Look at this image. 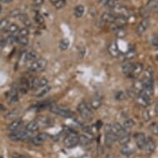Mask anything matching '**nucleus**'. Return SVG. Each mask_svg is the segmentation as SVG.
<instances>
[{"label": "nucleus", "mask_w": 158, "mask_h": 158, "mask_svg": "<svg viewBox=\"0 0 158 158\" xmlns=\"http://www.w3.org/2000/svg\"><path fill=\"white\" fill-rule=\"evenodd\" d=\"M134 138H135L137 146L139 149H144V146H145L146 142V135L143 133H137L135 135Z\"/></svg>", "instance_id": "nucleus-10"}, {"label": "nucleus", "mask_w": 158, "mask_h": 158, "mask_svg": "<svg viewBox=\"0 0 158 158\" xmlns=\"http://www.w3.org/2000/svg\"><path fill=\"white\" fill-rule=\"evenodd\" d=\"M134 125H135V122H134L133 119H127L126 121H124L123 127L126 130H128V129H130V128H132V127H133Z\"/></svg>", "instance_id": "nucleus-34"}, {"label": "nucleus", "mask_w": 158, "mask_h": 158, "mask_svg": "<svg viewBox=\"0 0 158 158\" xmlns=\"http://www.w3.org/2000/svg\"><path fill=\"white\" fill-rule=\"evenodd\" d=\"M109 52L112 56L117 57L119 55V50H118V44L116 41H112L109 46Z\"/></svg>", "instance_id": "nucleus-16"}, {"label": "nucleus", "mask_w": 158, "mask_h": 158, "mask_svg": "<svg viewBox=\"0 0 158 158\" xmlns=\"http://www.w3.org/2000/svg\"><path fill=\"white\" fill-rule=\"evenodd\" d=\"M143 71V65L141 64V63H137L134 65V68L133 71L131 74V76L133 78H137L139 76L140 74H142V72Z\"/></svg>", "instance_id": "nucleus-18"}, {"label": "nucleus", "mask_w": 158, "mask_h": 158, "mask_svg": "<svg viewBox=\"0 0 158 158\" xmlns=\"http://www.w3.org/2000/svg\"><path fill=\"white\" fill-rule=\"evenodd\" d=\"M116 18V16L110 12H104L101 16V19L103 22H109V23H114Z\"/></svg>", "instance_id": "nucleus-19"}, {"label": "nucleus", "mask_w": 158, "mask_h": 158, "mask_svg": "<svg viewBox=\"0 0 158 158\" xmlns=\"http://www.w3.org/2000/svg\"><path fill=\"white\" fill-rule=\"evenodd\" d=\"M22 124V119H15V120H13V121L8 125V131H10L11 133H13V132H15V131L18 130L19 127H21Z\"/></svg>", "instance_id": "nucleus-17"}, {"label": "nucleus", "mask_w": 158, "mask_h": 158, "mask_svg": "<svg viewBox=\"0 0 158 158\" xmlns=\"http://www.w3.org/2000/svg\"><path fill=\"white\" fill-rule=\"evenodd\" d=\"M22 14L21 12V10L18 9V8H15V9L11 10L9 12H8V16L10 18H17V17H19V16Z\"/></svg>", "instance_id": "nucleus-37"}, {"label": "nucleus", "mask_w": 158, "mask_h": 158, "mask_svg": "<svg viewBox=\"0 0 158 158\" xmlns=\"http://www.w3.org/2000/svg\"><path fill=\"white\" fill-rule=\"evenodd\" d=\"M69 46H70V41L67 38H63L61 40L59 44L60 49L61 51H65V50L68 49Z\"/></svg>", "instance_id": "nucleus-29"}, {"label": "nucleus", "mask_w": 158, "mask_h": 158, "mask_svg": "<svg viewBox=\"0 0 158 158\" xmlns=\"http://www.w3.org/2000/svg\"><path fill=\"white\" fill-rule=\"evenodd\" d=\"M113 8V11L115 14H117L118 16H123V17H128L130 15L129 10L127 9L126 7L122 6V5H115Z\"/></svg>", "instance_id": "nucleus-11"}, {"label": "nucleus", "mask_w": 158, "mask_h": 158, "mask_svg": "<svg viewBox=\"0 0 158 158\" xmlns=\"http://www.w3.org/2000/svg\"><path fill=\"white\" fill-rule=\"evenodd\" d=\"M18 42L19 44H21L22 46H26L28 44V37H18Z\"/></svg>", "instance_id": "nucleus-44"}, {"label": "nucleus", "mask_w": 158, "mask_h": 158, "mask_svg": "<svg viewBox=\"0 0 158 158\" xmlns=\"http://www.w3.org/2000/svg\"><path fill=\"white\" fill-rule=\"evenodd\" d=\"M152 44L154 47H158V34L154 35L152 38Z\"/></svg>", "instance_id": "nucleus-48"}, {"label": "nucleus", "mask_w": 158, "mask_h": 158, "mask_svg": "<svg viewBox=\"0 0 158 158\" xmlns=\"http://www.w3.org/2000/svg\"><path fill=\"white\" fill-rule=\"evenodd\" d=\"M130 139L131 135L128 133H125L124 135H123V136L118 137V143H119V144L122 145V146H127V143L130 142Z\"/></svg>", "instance_id": "nucleus-24"}, {"label": "nucleus", "mask_w": 158, "mask_h": 158, "mask_svg": "<svg viewBox=\"0 0 158 158\" xmlns=\"http://www.w3.org/2000/svg\"><path fill=\"white\" fill-rule=\"evenodd\" d=\"M77 110L81 117L84 119H90L93 117V112L90 108V106L87 104V103H80L77 107Z\"/></svg>", "instance_id": "nucleus-1"}, {"label": "nucleus", "mask_w": 158, "mask_h": 158, "mask_svg": "<svg viewBox=\"0 0 158 158\" xmlns=\"http://www.w3.org/2000/svg\"><path fill=\"white\" fill-rule=\"evenodd\" d=\"M15 41H18V37H14V36H10L6 39V42L7 43L12 44L14 43Z\"/></svg>", "instance_id": "nucleus-47"}, {"label": "nucleus", "mask_w": 158, "mask_h": 158, "mask_svg": "<svg viewBox=\"0 0 158 158\" xmlns=\"http://www.w3.org/2000/svg\"><path fill=\"white\" fill-rule=\"evenodd\" d=\"M47 60L45 59H37V61H35L31 63V65H29L28 70L31 72H40L44 71L45 69L47 68Z\"/></svg>", "instance_id": "nucleus-2"}, {"label": "nucleus", "mask_w": 158, "mask_h": 158, "mask_svg": "<svg viewBox=\"0 0 158 158\" xmlns=\"http://www.w3.org/2000/svg\"><path fill=\"white\" fill-rule=\"evenodd\" d=\"M19 35H20V37H28V36L29 35V31H28V28H22V29H20V31H19Z\"/></svg>", "instance_id": "nucleus-45"}, {"label": "nucleus", "mask_w": 158, "mask_h": 158, "mask_svg": "<svg viewBox=\"0 0 158 158\" xmlns=\"http://www.w3.org/2000/svg\"><path fill=\"white\" fill-rule=\"evenodd\" d=\"M47 137H48V134L46 133H41L31 139V143L35 146H40L47 141Z\"/></svg>", "instance_id": "nucleus-9"}, {"label": "nucleus", "mask_w": 158, "mask_h": 158, "mask_svg": "<svg viewBox=\"0 0 158 158\" xmlns=\"http://www.w3.org/2000/svg\"><path fill=\"white\" fill-rule=\"evenodd\" d=\"M118 140V137L112 132H107L105 133V137H104V144L108 147H111L113 144Z\"/></svg>", "instance_id": "nucleus-8"}, {"label": "nucleus", "mask_w": 158, "mask_h": 158, "mask_svg": "<svg viewBox=\"0 0 158 158\" xmlns=\"http://www.w3.org/2000/svg\"><path fill=\"white\" fill-rule=\"evenodd\" d=\"M19 19H20V21L22 22H25L28 18V16L27 15V14H23V13H22L21 15L19 16Z\"/></svg>", "instance_id": "nucleus-49"}, {"label": "nucleus", "mask_w": 158, "mask_h": 158, "mask_svg": "<svg viewBox=\"0 0 158 158\" xmlns=\"http://www.w3.org/2000/svg\"><path fill=\"white\" fill-rule=\"evenodd\" d=\"M127 23V18L123 16H117L115 18L114 22L113 24L114 25L116 28H123L125 25Z\"/></svg>", "instance_id": "nucleus-14"}, {"label": "nucleus", "mask_w": 158, "mask_h": 158, "mask_svg": "<svg viewBox=\"0 0 158 158\" xmlns=\"http://www.w3.org/2000/svg\"><path fill=\"white\" fill-rule=\"evenodd\" d=\"M84 12V8L83 5H78V6L75 7L74 11V14L76 18H81Z\"/></svg>", "instance_id": "nucleus-26"}, {"label": "nucleus", "mask_w": 158, "mask_h": 158, "mask_svg": "<svg viewBox=\"0 0 158 158\" xmlns=\"http://www.w3.org/2000/svg\"><path fill=\"white\" fill-rule=\"evenodd\" d=\"M1 10H2V5H1V3H0V12H1Z\"/></svg>", "instance_id": "nucleus-60"}, {"label": "nucleus", "mask_w": 158, "mask_h": 158, "mask_svg": "<svg viewBox=\"0 0 158 158\" xmlns=\"http://www.w3.org/2000/svg\"><path fill=\"white\" fill-rule=\"evenodd\" d=\"M6 41L4 40H0V51L4 48V47L6 46Z\"/></svg>", "instance_id": "nucleus-52"}, {"label": "nucleus", "mask_w": 158, "mask_h": 158, "mask_svg": "<svg viewBox=\"0 0 158 158\" xmlns=\"http://www.w3.org/2000/svg\"><path fill=\"white\" fill-rule=\"evenodd\" d=\"M8 26H9V21L8 19H2L0 21V30L1 31L6 30Z\"/></svg>", "instance_id": "nucleus-38"}, {"label": "nucleus", "mask_w": 158, "mask_h": 158, "mask_svg": "<svg viewBox=\"0 0 158 158\" xmlns=\"http://www.w3.org/2000/svg\"><path fill=\"white\" fill-rule=\"evenodd\" d=\"M51 111L52 112L53 114L64 118H71L72 116H74V113L71 111L70 109L60 107V106H53L51 109Z\"/></svg>", "instance_id": "nucleus-4"}, {"label": "nucleus", "mask_w": 158, "mask_h": 158, "mask_svg": "<svg viewBox=\"0 0 158 158\" xmlns=\"http://www.w3.org/2000/svg\"><path fill=\"white\" fill-rule=\"evenodd\" d=\"M143 118L144 121H149L150 120V118H151V116H150V114H149V112L146 110V109H144L143 111Z\"/></svg>", "instance_id": "nucleus-46"}, {"label": "nucleus", "mask_w": 158, "mask_h": 158, "mask_svg": "<svg viewBox=\"0 0 158 158\" xmlns=\"http://www.w3.org/2000/svg\"><path fill=\"white\" fill-rule=\"evenodd\" d=\"M157 58H158V57H157ZM157 60H158V59H157Z\"/></svg>", "instance_id": "nucleus-61"}, {"label": "nucleus", "mask_w": 158, "mask_h": 158, "mask_svg": "<svg viewBox=\"0 0 158 158\" xmlns=\"http://www.w3.org/2000/svg\"><path fill=\"white\" fill-rule=\"evenodd\" d=\"M29 137V132L28 130L15 131L9 135V138L12 141H22Z\"/></svg>", "instance_id": "nucleus-5"}, {"label": "nucleus", "mask_w": 158, "mask_h": 158, "mask_svg": "<svg viewBox=\"0 0 158 158\" xmlns=\"http://www.w3.org/2000/svg\"><path fill=\"white\" fill-rule=\"evenodd\" d=\"M109 129L108 132H112V133H114L116 134L118 137L123 136V135H124V134L127 133V130H126L122 125L118 123L112 124V125H109Z\"/></svg>", "instance_id": "nucleus-6"}, {"label": "nucleus", "mask_w": 158, "mask_h": 158, "mask_svg": "<svg viewBox=\"0 0 158 158\" xmlns=\"http://www.w3.org/2000/svg\"><path fill=\"white\" fill-rule=\"evenodd\" d=\"M149 27V19H143L142 22H140L137 28L136 29L137 34L138 36H142V35L146 31V29Z\"/></svg>", "instance_id": "nucleus-13"}, {"label": "nucleus", "mask_w": 158, "mask_h": 158, "mask_svg": "<svg viewBox=\"0 0 158 158\" xmlns=\"http://www.w3.org/2000/svg\"><path fill=\"white\" fill-rule=\"evenodd\" d=\"M135 56H136V51L134 49H129L125 54V58L128 61V60L133 59Z\"/></svg>", "instance_id": "nucleus-35"}, {"label": "nucleus", "mask_w": 158, "mask_h": 158, "mask_svg": "<svg viewBox=\"0 0 158 158\" xmlns=\"http://www.w3.org/2000/svg\"><path fill=\"white\" fill-rule=\"evenodd\" d=\"M12 0H0V2L1 3H9L12 2Z\"/></svg>", "instance_id": "nucleus-54"}, {"label": "nucleus", "mask_w": 158, "mask_h": 158, "mask_svg": "<svg viewBox=\"0 0 158 158\" xmlns=\"http://www.w3.org/2000/svg\"><path fill=\"white\" fill-rule=\"evenodd\" d=\"M102 104V101H101V99L98 98V97H95V98H94L92 99V101H91V104H90V105H91V108H93L94 109H98L99 108H100V106Z\"/></svg>", "instance_id": "nucleus-28"}, {"label": "nucleus", "mask_w": 158, "mask_h": 158, "mask_svg": "<svg viewBox=\"0 0 158 158\" xmlns=\"http://www.w3.org/2000/svg\"><path fill=\"white\" fill-rule=\"evenodd\" d=\"M37 54L35 51H30V52H28L26 55H25V60L26 61H31L33 62L35 61H37Z\"/></svg>", "instance_id": "nucleus-31"}, {"label": "nucleus", "mask_w": 158, "mask_h": 158, "mask_svg": "<svg viewBox=\"0 0 158 158\" xmlns=\"http://www.w3.org/2000/svg\"><path fill=\"white\" fill-rule=\"evenodd\" d=\"M18 30V26L17 24H14V23L9 25L6 29V31L9 33H15Z\"/></svg>", "instance_id": "nucleus-39"}, {"label": "nucleus", "mask_w": 158, "mask_h": 158, "mask_svg": "<svg viewBox=\"0 0 158 158\" xmlns=\"http://www.w3.org/2000/svg\"><path fill=\"white\" fill-rule=\"evenodd\" d=\"M115 35L118 38H123L127 35L126 30L123 28H118L114 30Z\"/></svg>", "instance_id": "nucleus-30"}, {"label": "nucleus", "mask_w": 158, "mask_h": 158, "mask_svg": "<svg viewBox=\"0 0 158 158\" xmlns=\"http://www.w3.org/2000/svg\"><path fill=\"white\" fill-rule=\"evenodd\" d=\"M50 90H51V86H49V85H47V86L43 87V90L41 91L40 93H38L37 94V97H41L43 96V95H45L46 94H47L48 92H49Z\"/></svg>", "instance_id": "nucleus-43"}, {"label": "nucleus", "mask_w": 158, "mask_h": 158, "mask_svg": "<svg viewBox=\"0 0 158 158\" xmlns=\"http://www.w3.org/2000/svg\"><path fill=\"white\" fill-rule=\"evenodd\" d=\"M48 85V80L47 78H40V79H33L31 82H29V86L32 89L37 88H43Z\"/></svg>", "instance_id": "nucleus-7"}, {"label": "nucleus", "mask_w": 158, "mask_h": 158, "mask_svg": "<svg viewBox=\"0 0 158 158\" xmlns=\"http://www.w3.org/2000/svg\"><path fill=\"white\" fill-rule=\"evenodd\" d=\"M16 158H28V157H27V156H25L19 155V156H17Z\"/></svg>", "instance_id": "nucleus-59"}, {"label": "nucleus", "mask_w": 158, "mask_h": 158, "mask_svg": "<svg viewBox=\"0 0 158 158\" xmlns=\"http://www.w3.org/2000/svg\"><path fill=\"white\" fill-rule=\"evenodd\" d=\"M8 101H9V103H11V104H13V103L18 101V93H17L16 91L13 90L12 92H10Z\"/></svg>", "instance_id": "nucleus-33"}, {"label": "nucleus", "mask_w": 158, "mask_h": 158, "mask_svg": "<svg viewBox=\"0 0 158 158\" xmlns=\"http://www.w3.org/2000/svg\"><path fill=\"white\" fill-rule=\"evenodd\" d=\"M50 1H51V3H52L53 5H54L55 3H57V2H58V1H60V0H50Z\"/></svg>", "instance_id": "nucleus-58"}, {"label": "nucleus", "mask_w": 158, "mask_h": 158, "mask_svg": "<svg viewBox=\"0 0 158 158\" xmlns=\"http://www.w3.org/2000/svg\"><path fill=\"white\" fill-rule=\"evenodd\" d=\"M133 152V151L127 146H123V148L121 150L122 154L123 156H129L130 155H132Z\"/></svg>", "instance_id": "nucleus-36"}, {"label": "nucleus", "mask_w": 158, "mask_h": 158, "mask_svg": "<svg viewBox=\"0 0 158 158\" xmlns=\"http://www.w3.org/2000/svg\"><path fill=\"white\" fill-rule=\"evenodd\" d=\"M115 99L116 100H118V101H122V100H124L127 98V95H126V93L123 92V91H118L115 94Z\"/></svg>", "instance_id": "nucleus-32"}, {"label": "nucleus", "mask_w": 158, "mask_h": 158, "mask_svg": "<svg viewBox=\"0 0 158 158\" xmlns=\"http://www.w3.org/2000/svg\"><path fill=\"white\" fill-rule=\"evenodd\" d=\"M23 23H24V25L26 27H28V28H29V27H31V22L29 19H28V20L25 22H23Z\"/></svg>", "instance_id": "nucleus-53"}, {"label": "nucleus", "mask_w": 158, "mask_h": 158, "mask_svg": "<svg viewBox=\"0 0 158 158\" xmlns=\"http://www.w3.org/2000/svg\"><path fill=\"white\" fill-rule=\"evenodd\" d=\"M64 146L67 148H73L79 144V137L75 133H71L64 139Z\"/></svg>", "instance_id": "nucleus-3"}, {"label": "nucleus", "mask_w": 158, "mask_h": 158, "mask_svg": "<svg viewBox=\"0 0 158 158\" xmlns=\"http://www.w3.org/2000/svg\"><path fill=\"white\" fill-rule=\"evenodd\" d=\"M37 123L39 125H42L43 127H47V126H51V120L49 118H47L46 116H40L37 118Z\"/></svg>", "instance_id": "nucleus-21"}, {"label": "nucleus", "mask_w": 158, "mask_h": 158, "mask_svg": "<svg viewBox=\"0 0 158 158\" xmlns=\"http://www.w3.org/2000/svg\"><path fill=\"white\" fill-rule=\"evenodd\" d=\"M139 14L143 19H148L149 17H150V14H151V11L146 7V6H143L140 8Z\"/></svg>", "instance_id": "nucleus-23"}, {"label": "nucleus", "mask_w": 158, "mask_h": 158, "mask_svg": "<svg viewBox=\"0 0 158 158\" xmlns=\"http://www.w3.org/2000/svg\"><path fill=\"white\" fill-rule=\"evenodd\" d=\"M44 3V0H33V4L35 6H41Z\"/></svg>", "instance_id": "nucleus-51"}, {"label": "nucleus", "mask_w": 158, "mask_h": 158, "mask_svg": "<svg viewBox=\"0 0 158 158\" xmlns=\"http://www.w3.org/2000/svg\"><path fill=\"white\" fill-rule=\"evenodd\" d=\"M66 4V1L65 0H60L57 3L54 4V7L56 8V9H61L62 8H64Z\"/></svg>", "instance_id": "nucleus-42"}, {"label": "nucleus", "mask_w": 158, "mask_h": 158, "mask_svg": "<svg viewBox=\"0 0 158 158\" xmlns=\"http://www.w3.org/2000/svg\"><path fill=\"white\" fill-rule=\"evenodd\" d=\"M156 144L155 141L152 138H151V137L146 138V144H145V146H144V149H143L146 152V153L152 154V152H154V151L156 150Z\"/></svg>", "instance_id": "nucleus-12"}, {"label": "nucleus", "mask_w": 158, "mask_h": 158, "mask_svg": "<svg viewBox=\"0 0 158 158\" xmlns=\"http://www.w3.org/2000/svg\"><path fill=\"white\" fill-rule=\"evenodd\" d=\"M109 0H101V3L104 4V5H107V3L109 2Z\"/></svg>", "instance_id": "nucleus-57"}, {"label": "nucleus", "mask_w": 158, "mask_h": 158, "mask_svg": "<svg viewBox=\"0 0 158 158\" xmlns=\"http://www.w3.org/2000/svg\"><path fill=\"white\" fill-rule=\"evenodd\" d=\"M155 112L156 114H158V100L156 101V103L155 104Z\"/></svg>", "instance_id": "nucleus-55"}, {"label": "nucleus", "mask_w": 158, "mask_h": 158, "mask_svg": "<svg viewBox=\"0 0 158 158\" xmlns=\"http://www.w3.org/2000/svg\"><path fill=\"white\" fill-rule=\"evenodd\" d=\"M4 110H5V108L3 107V104H0V113H1V112L4 111Z\"/></svg>", "instance_id": "nucleus-56"}, {"label": "nucleus", "mask_w": 158, "mask_h": 158, "mask_svg": "<svg viewBox=\"0 0 158 158\" xmlns=\"http://www.w3.org/2000/svg\"><path fill=\"white\" fill-rule=\"evenodd\" d=\"M39 127H40V125L37 123V121H32L30 122L27 125L26 130H28L29 133H34V132H37L39 129Z\"/></svg>", "instance_id": "nucleus-22"}, {"label": "nucleus", "mask_w": 158, "mask_h": 158, "mask_svg": "<svg viewBox=\"0 0 158 158\" xmlns=\"http://www.w3.org/2000/svg\"><path fill=\"white\" fill-rule=\"evenodd\" d=\"M118 0H109L108 3H107V5L109 7H112V8H114V7L116 5V3L118 2Z\"/></svg>", "instance_id": "nucleus-50"}, {"label": "nucleus", "mask_w": 158, "mask_h": 158, "mask_svg": "<svg viewBox=\"0 0 158 158\" xmlns=\"http://www.w3.org/2000/svg\"><path fill=\"white\" fill-rule=\"evenodd\" d=\"M35 21H36L39 25H42L44 24V22H45V19H44V18L41 15L40 13L37 12V14L35 15Z\"/></svg>", "instance_id": "nucleus-41"}, {"label": "nucleus", "mask_w": 158, "mask_h": 158, "mask_svg": "<svg viewBox=\"0 0 158 158\" xmlns=\"http://www.w3.org/2000/svg\"><path fill=\"white\" fill-rule=\"evenodd\" d=\"M20 114V111H19V109H13L12 111L8 112L7 114H5V118L6 119H12V118H17L18 116Z\"/></svg>", "instance_id": "nucleus-27"}, {"label": "nucleus", "mask_w": 158, "mask_h": 158, "mask_svg": "<svg viewBox=\"0 0 158 158\" xmlns=\"http://www.w3.org/2000/svg\"><path fill=\"white\" fill-rule=\"evenodd\" d=\"M150 130H151L152 134H154L155 136H158V123H152L150 125Z\"/></svg>", "instance_id": "nucleus-40"}, {"label": "nucleus", "mask_w": 158, "mask_h": 158, "mask_svg": "<svg viewBox=\"0 0 158 158\" xmlns=\"http://www.w3.org/2000/svg\"><path fill=\"white\" fill-rule=\"evenodd\" d=\"M79 144H81L82 146H89L90 144V139L84 135H81L79 136Z\"/></svg>", "instance_id": "nucleus-25"}, {"label": "nucleus", "mask_w": 158, "mask_h": 158, "mask_svg": "<svg viewBox=\"0 0 158 158\" xmlns=\"http://www.w3.org/2000/svg\"><path fill=\"white\" fill-rule=\"evenodd\" d=\"M134 65L135 64L129 61L124 63L123 66H122V71H123V73L124 74H126V75H131L132 72L133 71Z\"/></svg>", "instance_id": "nucleus-15"}, {"label": "nucleus", "mask_w": 158, "mask_h": 158, "mask_svg": "<svg viewBox=\"0 0 158 158\" xmlns=\"http://www.w3.org/2000/svg\"><path fill=\"white\" fill-rule=\"evenodd\" d=\"M146 7L148 8L151 12L156 13L158 12V1L157 0H148L146 3Z\"/></svg>", "instance_id": "nucleus-20"}]
</instances>
